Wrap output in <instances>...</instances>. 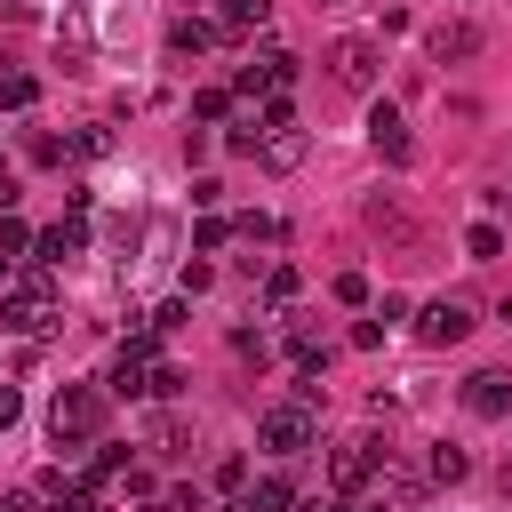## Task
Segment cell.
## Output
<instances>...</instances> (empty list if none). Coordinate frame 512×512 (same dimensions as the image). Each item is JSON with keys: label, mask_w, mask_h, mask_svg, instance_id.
Masks as SVG:
<instances>
[{"label": "cell", "mask_w": 512, "mask_h": 512, "mask_svg": "<svg viewBox=\"0 0 512 512\" xmlns=\"http://www.w3.org/2000/svg\"><path fill=\"white\" fill-rule=\"evenodd\" d=\"M224 144H232V152H256V144H264V128H256V120H232V136H224Z\"/></svg>", "instance_id": "28"}, {"label": "cell", "mask_w": 512, "mask_h": 512, "mask_svg": "<svg viewBox=\"0 0 512 512\" xmlns=\"http://www.w3.org/2000/svg\"><path fill=\"white\" fill-rule=\"evenodd\" d=\"M264 296L288 304V296H296V264H272V272H264Z\"/></svg>", "instance_id": "22"}, {"label": "cell", "mask_w": 512, "mask_h": 512, "mask_svg": "<svg viewBox=\"0 0 512 512\" xmlns=\"http://www.w3.org/2000/svg\"><path fill=\"white\" fill-rule=\"evenodd\" d=\"M216 40H224V24L200 16V8H184V16L168 24V48H176V56H200V48H216Z\"/></svg>", "instance_id": "10"}, {"label": "cell", "mask_w": 512, "mask_h": 512, "mask_svg": "<svg viewBox=\"0 0 512 512\" xmlns=\"http://www.w3.org/2000/svg\"><path fill=\"white\" fill-rule=\"evenodd\" d=\"M8 272H16V264H8V256H0V288H8Z\"/></svg>", "instance_id": "34"}, {"label": "cell", "mask_w": 512, "mask_h": 512, "mask_svg": "<svg viewBox=\"0 0 512 512\" xmlns=\"http://www.w3.org/2000/svg\"><path fill=\"white\" fill-rule=\"evenodd\" d=\"M152 448H168V456H176V448H184V424H176V416H160V424H152Z\"/></svg>", "instance_id": "30"}, {"label": "cell", "mask_w": 512, "mask_h": 512, "mask_svg": "<svg viewBox=\"0 0 512 512\" xmlns=\"http://www.w3.org/2000/svg\"><path fill=\"white\" fill-rule=\"evenodd\" d=\"M16 408H24V400H16V392H8V384H0V432H8V424H16Z\"/></svg>", "instance_id": "31"}, {"label": "cell", "mask_w": 512, "mask_h": 512, "mask_svg": "<svg viewBox=\"0 0 512 512\" xmlns=\"http://www.w3.org/2000/svg\"><path fill=\"white\" fill-rule=\"evenodd\" d=\"M504 496H512V464H504Z\"/></svg>", "instance_id": "35"}, {"label": "cell", "mask_w": 512, "mask_h": 512, "mask_svg": "<svg viewBox=\"0 0 512 512\" xmlns=\"http://www.w3.org/2000/svg\"><path fill=\"white\" fill-rule=\"evenodd\" d=\"M32 96H40L32 72H0V112H32Z\"/></svg>", "instance_id": "15"}, {"label": "cell", "mask_w": 512, "mask_h": 512, "mask_svg": "<svg viewBox=\"0 0 512 512\" xmlns=\"http://www.w3.org/2000/svg\"><path fill=\"white\" fill-rule=\"evenodd\" d=\"M464 408H472V416H488V424H496V416H512V376H504V368L464 376Z\"/></svg>", "instance_id": "9"}, {"label": "cell", "mask_w": 512, "mask_h": 512, "mask_svg": "<svg viewBox=\"0 0 512 512\" xmlns=\"http://www.w3.org/2000/svg\"><path fill=\"white\" fill-rule=\"evenodd\" d=\"M136 512H176V504H168V496H144V504H136Z\"/></svg>", "instance_id": "33"}, {"label": "cell", "mask_w": 512, "mask_h": 512, "mask_svg": "<svg viewBox=\"0 0 512 512\" xmlns=\"http://www.w3.org/2000/svg\"><path fill=\"white\" fill-rule=\"evenodd\" d=\"M64 152H80V160H96V152H112V136H104V128H80V136H72Z\"/></svg>", "instance_id": "25"}, {"label": "cell", "mask_w": 512, "mask_h": 512, "mask_svg": "<svg viewBox=\"0 0 512 512\" xmlns=\"http://www.w3.org/2000/svg\"><path fill=\"white\" fill-rule=\"evenodd\" d=\"M256 160H264L272 176H288V168H304V128H264V144H256Z\"/></svg>", "instance_id": "12"}, {"label": "cell", "mask_w": 512, "mask_h": 512, "mask_svg": "<svg viewBox=\"0 0 512 512\" xmlns=\"http://www.w3.org/2000/svg\"><path fill=\"white\" fill-rule=\"evenodd\" d=\"M368 472H376V464H368V440H352V448H336V456H328V480H336V496H352Z\"/></svg>", "instance_id": "13"}, {"label": "cell", "mask_w": 512, "mask_h": 512, "mask_svg": "<svg viewBox=\"0 0 512 512\" xmlns=\"http://www.w3.org/2000/svg\"><path fill=\"white\" fill-rule=\"evenodd\" d=\"M328 296H336V304H368V280H360V272H336Z\"/></svg>", "instance_id": "23"}, {"label": "cell", "mask_w": 512, "mask_h": 512, "mask_svg": "<svg viewBox=\"0 0 512 512\" xmlns=\"http://www.w3.org/2000/svg\"><path fill=\"white\" fill-rule=\"evenodd\" d=\"M464 248H472V264H496V256H504V232H496V224H472Z\"/></svg>", "instance_id": "18"}, {"label": "cell", "mask_w": 512, "mask_h": 512, "mask_svg": "<svg viewBox=\"0 0 512 512\" xmlns=\"http://www.w3.org/2000/svg\"><path fill=\"white\" fill-rule=\"evenodd\" d=\"M464 472H472V456H464V448H448V440H440V448H432V480H464Z\"/></svg>", "instance_id": "19"}, {"label": "cell", "mask_w": 512, "mask_h": 512, "mask_svg": "<svg viewBox=\"0 0 512 512\" xmlns=\"http://www.w3.org/2000/svg\"><path fill=\"white\" fill-rule=\"evenodd\" d=\"M184 320H192V304H184V296H168V304H160L144 328H152V336H168V328H184Z\"/></svg>", "instance_id": "20"}, {"label": "cell", "mask_w": 512, "mask_h": 512, "mask_svg": "<svg viewBox=\"0 0 512 512\" xmlns=\"http://www.w3.org/2000/svg\"><path fill=\"white\" fill-rule=\"evenodd\" d=\"M0 184H8V168H0Z\"/></svg>", "instance_id": "36"}, {"label": "cell", "mask_w": 512, "mask_h": 512, "mask_svg": "<svg viewBox=\"0 0 512 512\" xmlns=\"http://www.w3.org/2000/svg\"><path fill=\"white\" fill-rule=\"evenodd\" d=\"M0 328H16V336H40V328H56V288H48V272H8Z\"/></svg>", "instance_id": "2"}, {"label": "cell", "mask_w": 512, "mask_h": 512, "mask_svg": "<svg viewBox=\"0 0 512 512\" xmlns=\"http://www.w3.org/2000/svg\"><path fill=\"white\" fill-rule=\"evenodd\" d=\"M192 240H200V248H224V240H232V224H224V216H200V232H192Z\"/></svg>", "instance_id": "29"}, {"label": "cell", "mask_w": 512, "mask_h": 512, "mask_svg": "<svg viewBox=\"0 0 512 512\" xmlns=\"http://www.w3.org/2000/svg\"><path fill=\"white\" fill-rule=\"evenodd\" d=\"M80 248H88V208H80V200H72V216H64V224L32 232V256H40V264H64V256H80Z\"/></svg>", "instance_id": "8"}, {"label": "cell", "mask_w": 512, "mask_h": 512, "mask_svg": "<svg viewBox=\"0 0 512 512\" xmlns=\"http://www.w3.org/2000/svg\"><path fill=\"white\" fill-rule=\"evenodd\" d=\"M192 112H200V120H224V112H232V96H224V88H200V96H192Z\"/></svg>", "instance_id": "24"}, {"label": "cell", "mask_w": 512, "mask_h": 512, "mask_svg": "<svg viewBox=\"0 0 512 512\" xmlns=\"http://www.w3.org/2000/svg\"><path fill=\"white\" fill-rule=\"evenodd\" d=\"M24 160H32V168H64L72 152H64V144H56L48 128H32V136H24Z\"/></svg>", "instance_id": "17"}, {"label": "cell", "mask_w": 512, "mask_h": 512, "mask_svg": "<svg viewBox=\"0 0 512 512\" xmlns=\"http://www.w3.org/2000/svg\"><path fill=\"white\" fill-rule=\"evenodd\" d=\"M464 336H472V304H464V296H432V304L416 312V344L448 352V344H464Z\"/></svg>", "instance_id": "6"}, {"label": "cell", "mask_w": 512, "mask_h": 512, "mask_svg": "<svg viewBox=\"0 0 512 512\" xmlns=\"http://www.w3.org/2000/svg\"><path fill=\"white\" fill-rule=\"evenodd\" d=\"M0 512H40V504H32L24 488H16V496H0Z\"/></svg>", "instance_id": "32"}, {"label": "cell", "mask_w": 512, "mask_h": 512, "mask_svg": "<svg viewBox=\"0 0 512 512\" xmlns=\"http://www.w3.org/2000/svg\"><path fill=\"white\" fill-rule=\"evenodd\" d=\"M256 440H264L272 456H304V448H312V408H304V400L264 408V416H256Z\"/></svg>", "instance_id": "5"}, {"label": "cell", "mask_w": 512, "mask_h": 512, "mask_svg": "<svg viewBox=\"0 0 512 512\" xmlns=\"http://www.w3.org/2000/svg\"><path fill=\"white\" fill-rule=\"evenodd\" d=\"M232 352H240V360H256V368H264V352H272V344H264V336H256V328H232Z\"/></svg>", "instance_id": "27"}, {"label": "cell", "mask_w": 512, "mask_h": 512, "mask_svg": "<svg viewBox=\"0 0 512 512\" xmlns=\"http://www.w3.org/2000/svg\"><path fill=\"white\" fill-rule=\"evenodd\" d=\"M368 144H376V160H392V168L416 160V136H408V120H400V104H368Z\"/></svg>", "instance_id": "7"}, {"label": "cell", "mask_w": 512, "mask_h": 512, "mask_svg": "<svg viewBox=\"0 0 512 512\" xmlns=\"http://www.w3.org/2000/svg\"><path fill=\"white\" fill-rule=\"evenodd\" d=\"M264 16H272V0H224V16H216V24H224V40H240V32H248V24H264Z\"/></svg>", "instance_id": "14"}, {"label": "cell", "mask_w": 512, "mask_h": 512, "mask_svg": "<svg viewBox=\"0 0 512 512\" xmlns=\"http://www.w3.org/2000/svg\"><path fill=\"white\" fill-rule=\"evenodd\" d=\"M48 432H56V448H88L104 432V384H64L48 408Z\"/></svg>", "instance_id": "3"}, {"label": "cell", "mask_w": 512, "mask_h": 512, "mask_svg": "<svg viewBox=\"0 0 512 512\" xmlns=\"http://www.w3.org/2000/svg\"><path fill=\"white\" fill-rule=\"evenodd\" d=\"M112 392H128V400H176L184 392V376L160 360V344H152V328L144 336H128L120 352H112V376H104Z\"/></svg>", "instance_id": "1"}, {"label": "cell", "mask_w": 512, "mask_h": 512, "mask_svg": "<svg viewBox=\"0 0 512 512\" xmlns=\"http://www.w3.org/2000/svg\"><path fill=\"white\" fill-rule=\"evenodd\" d=\"M24 248H32V232H24V216H0V256H8V264H16V256H24Z\"/></svg>", "instance_id": "21"}, {"label": "cell", "mask_w": 512, "mask_h": 512, "mask_svg": "<svg viewBox=\"0 0 512 512\" xmlns=\"http://www.w3.org/2000/svg\"><path fill=\"white\" fill-rule=\"evenodd\" d=\"M256 128H296V104H288V88H264V104H256Z\"/></svg>", "instance_id": "16"}, {"label": "cell", "mask_w": 512, "mask_h": 512, "mask_svg": "<svg viewBox=\"0 0 512 512\" xmlns=\"http://www.w3.org/2000/svg\"><path fill=\"white\" fill-rule=\"evenodd\" d=\"M480 48V24L472 16H456V24H432V64H464Z\"/></svg>", "instance_id": "11"}, {"label": "cell", "mask_w": 512, "mask_h": 512, "mask_svg": "<svg viewBox=\"0 0 512 512\" xmlns=\"http://www.w3.org/2000/svg\"><path fill=\"white\" fill-rule=\"evenodd\" d=\"M384 336H392V328H384V320H376V312H368V320H352V344H360V352H376V344H384Z\"/></svg>", "instance_id": "26"}, {"label": "cell", "mask_w": 512, "mask_h": 512, "mask_svg": "<svg viewBox=\"0 0 512 512\" xmlns=\"http://www.w3.org/2000/svg\"><path fill=\"white\" fill-rule=\"evenodd\" d=\"M376 72H384V48H376L368 32H344V40L328 48V80H336V88H360V96H368Z\"/></svg>", "instance_id": "4"}]
</instances>
